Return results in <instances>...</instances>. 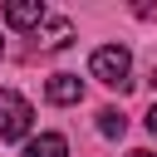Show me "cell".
Masks as SVG:
<instances>
[{
	"label": "cell",
	"instance_id": "cell-8",
	"mask_svg": "<svg viewBox=\"0 0 157 157\" xmlns=\"http://www.w3.org/2000/svg\"><path fill=\"white\" fill-rule=\"evenodd\" d=\"M147 128H152V132H157V103H152V108H147Z\"/></svg>",
	"mask_w": 157,
	"mask_h": 157
},
{
	"label": "cell",
	"instance_id": "cell-4",
	"mask_svg": "<svg viewBox=\"0 0 157 157\" xmlns=\"http://www.w3.org/2000/svg\"><path fill=\"white\" fill-rule=\"evenodd\" d=\"M44 98H49V103H78V98H83V78H78V74H54V78L44 83Z\"/></svg>",
	"mask_w": 157,
	"mask_h": 157
},
{
	"label": "cell",
	"instance_id": "cell-7",
	"mask_svg": "<svg viewBox=\"0 0 157 157\" xmlns=\"http://www.w3.org/2000/svg\"><path fill=\"white\" fill-rule=\"evenodd\" d=\"M123 128H128V118H123L118 108H103V113H98V132H103V137H123Z\"/></svg>",
	"mask_w": 157,
	"mask_h": 157
},
{
	"label": "cell",
	"instance_id": "cell-3",
	"mask_svg": "<svg viewBox=\"0 0 157 157\" xmlns=\"http://www.w3.org/2000/svg\"><path fill=\"white\" fill-rule=\"evenodd\" d=\"M44 5L39 0H15V5H5V25L10 29H29V25H44Z\"/></svg>",
	"mask_w": 157,
	"mask_h": 157
},
{
	"label": "cell",
	"instance_id": "cell-5",
	"mask_svg": "<svg viewBox=\"0 0 157 157\" xmlns=\"http://www.w3.org/2000/svg\"><path fill=\"white\" fill-rule=\"evenodd\" d=\"M25 157H69V142H64L59 132H39V137L25 147Z\"/></svg>",
	"mask_w": 157,
	"mask_h": 157
},
{
	"label": "cell",
	"instance_id": "cell-9",
	"mask_svg": "<svg viewBox=\"0 0 157 157\" xmlns=\"http://www.w3.org/2000/svg\"><path fill=\"white\" fill-rule=\"evenodd\" d=\"M128 157H152V152H142V147H137V152H128Z\"/></svg>",
	"mask_w": 157,
	"mask_h": 157
},
{
	"label": "cell",
	"instance_id": "cell-1",
	"mask_svg": "<svg viewBox=\"0 0 157 157\" xmlns=\"http://www.w3.org/2000/svg\"><path fill=\"white\" fill-rule=\"evenodd\" d=\"M128 69H132V54H128L123 44H103V49H93V59H88V74H93L98 83H108V88H128V83H132Z\"/></svg>",
	"mask_w": 157,
	"mask_h": 157
},
{
	"label": "cell",
	"instance_id": "cell-6",
	"mask_svg": "<svg viewBox=\"0 0 157 157\" xmlns=\"http://www.w3.org/2000/svg\"><path fill=\"white\" fill-rule=\"evenodd\" d=\"M74 39V25L69 20H49V29H44V49H64Z\"/></svg>",
	"mask_w": 157,
	"mask_h": 157
},
{
	"label": "cell",
	"instance_id": "cell-10",
	"mask_svg": "<svg viewBox=\"0 0 157 157\" xmlns=\"http://www.w3.org/2000/svg\"><path fill=\"white\" fill-rule=\"evenodd\" d=\"M0 49H5V39H0Z\"/></svg>",
	"mask_w": 157,
	"mask_h": 157
},
{
	"label": "cell",
	"instance_id": "cell-2",
	"mask_svg": "<svg viewBox=\"0 0 157 157\" xmlns=\"http://www.w3.org/2000/svg\"><path fill=\"white\" fill-rule=\"evenodd\" d=\"M29 128H34V108L15 88H0V142H20L29 137Z\"/></svg>",
	"mask_w": 157,
	"mask_h": 157
}]
</instances>
